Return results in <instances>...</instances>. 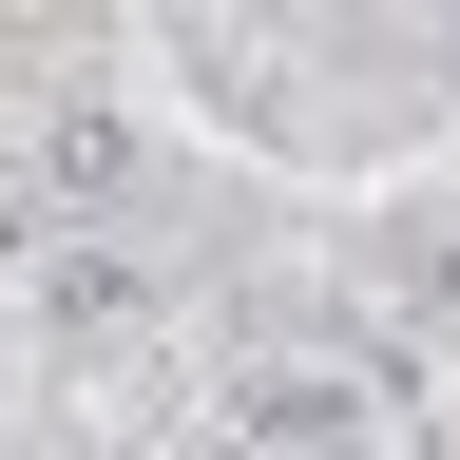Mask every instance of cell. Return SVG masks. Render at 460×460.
Wrapping results in <instances>:
<instances>
[{"instance_id":"obj_3","label":"cell","mask_w":460,"mask_h":460,"mask_svg":"<svg viewBox=\"0 0 460 460\" xmlns=\"http://www.w3.org/2000/svg\"><path fill=\"white\" fill-rule=\"evenodd\" d=\"M115 307H135V269H115V250H39V326H58V345L115 326Z\"/></svg>"},{"instance_id":"obj_5","label":"cell","mask_w":460,"mask_h":460,"mask_svg":"<svg viewBox=\"0 0 460 460\" xmlns=\"http://www.w3.org/2000/svg\"><path fill=\"white\" fill-rule=\"evenodd\" d=\"M20 269H39V230H20V211H0V288H20Z\"/></svg>"},{"instance_id":"obj_7","label":"cell","mask_w":460,"mask_h":460,"mask_svg":"<svg viewBox=\"0 0 460 460\" xmlns=\"http://www.w3.org/2000/svg\"><path fill=\"white\" fill-rule=\"evenodd\" d=\"M402 460H422V441H402Z\"/></svg>"},{"instance_id":"obj_4","label":"cell","mask_w":460,"mask_h":460,"mask_svg":"<svg viewBox=\"0 0 460 460\" xmlns=\"http://www.w3.org/2000/svg\"><path fill=\"white\" fill-rule=\"evenodd\" d=\"M402 307H460V230H422V250H402Z\"/></svg>"},{"instance_id":"obj_6","label":"cell","mask_w":460,"mask_h":460,"mask_svg":"<svg viewBox=\"0 0 460 460\" xmlns=\"http://www.w3.org/2000/svg\"><path fill=\"white\" fill-rule=\"evenodd\" d=\"M441 77H460V20H441Z\"/></svg>"},{"instance_id":"obj_1","label":"cell","mask_w":460,"mask_h":460,"mask_svg":"<svg viewBox=\"0 0 460 460\" xmlns=\"http://www.w3.org/2000/svg\"><path fill=\"white\" fill-rule=\"evenodd\" d=\"M230 422H250L269 460H345V441H365V384H345V365H269Z\"/></svg>"},{"instance_id":"obj_2","label":"cell","mask_w":460,"mask_h":460,"mask_svg":"<svg viewBox=\"0 0 460 460\" xmlns=\"http://www.w3.org/2000/svg\"><path fill=\"white\" fill-rule=\"evenodd\" d=\"M39 192H77V211H115V192H135V115L58 96V115H39Z\"/></svg>"}]
</instances>
